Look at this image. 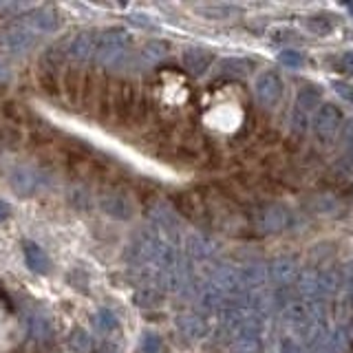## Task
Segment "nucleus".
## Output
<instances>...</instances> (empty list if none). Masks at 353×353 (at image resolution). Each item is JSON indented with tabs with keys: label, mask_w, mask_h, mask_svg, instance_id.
I'll return each mask as SVG.
<instances>
[{
	"label": "nucleus",
	"mask_w": 353,
	"mask_h": 353,
	"mask_svg": "<svg viewBox=\"0 0 353 353\" xmlns=\"http://www.w3.org/2000/svg\"><path fill=\"white\" fill-rule=\"evenodd\" d=\"M82 84H84V75L80 73V69H75V66L66 69L62 86H64L66 97H69L71 104H80V99H82Z\"/></svg>",
	"instance_id": "obj_17"
},
{
	"label": "nucleus",
	"mask_w": 353,
	"mask_h": 353,
	"mask_svg": "<svg viewBox=\"0 0 353 353\" xmlns=\"http://www.w3.org/2000/svg\"><path fill=\"white\" fill-rule=\"evenodd\" d=\"M93 327L99 334H110V331L117 329V316L110 312V309H99L93 316Z\"/></svg>",
	"instance_id": "obj_24"
},
{
	"label": "nucleus",
	"mask_w": 353,
	"mask_h": 353,
	"mask_svg": "<svg viewBox=\"0 0 353 353\" xmlns=\"http://www.w3.org/2000/svg\"><path fill=\"white\" fill-rule=\"evenodd\" d=\"M97 42H99V31H82L69 42L66 55L75 62H88L95 60L97 53Z\"/></svg>",
	"instance_id": "obj_12"
},
{
	"label": "nucleus",
	"mask_w": 353,
	"mask_h": 353,
	"mask_svg": "<svg viewBox=\"0 0 353 353\" xmlns=\"http://www.w3.org/2000/svg\"><path fill=\"white\" fill-rule=\"evenodd\" d=\"M212 252H214L212 243H210L205 236H201V234H192L190 239H188V254H190L192 259H205V256H210Z\"/></svg>",
	"instance_id": "obj_23"
},
{
	"label": "nucleus",
	"mask_w": 353,
	"mask_h": 353,
	"mask_svg": "<svg viewBox=\"0 0 353 353\" xmlns=\"http://www.w3.org/2000/svg\"><path fill=\"white\" fill-rule=\"evenodd\" d=\"M97 353H119V349L115 345H104L102 349H99Z\"/></svg>",
	"instance_id": "obj_36"
},
{
	"label": "nucleus",
	"mask_w": 353,
	"mask_h": 353,
	"mask_svg": "<svg viewBox=\"0 0 353 353\" xmlns=\"http://www.w3.org/2000/svg\"><path fill=\"white\" fill-rule=\"evenodd\" d=\"M176 327L181 329V334L185 338H203L208 334V323L196 314H183L176 320Z\"/></svg>",
	"instance_id": "obj_16"
},
{
	"label": "nucleus",
	"mask_w": 353,
	"mask_h": 353,
	"mask_svg": "<svg viewBox=\"0 0 353 353\" xmlns=\"http://www.w3.org/2000/svg\"><path fill=\"white\" fill-rule=\"evenodd\" d=\"M250 69H252V62L243 58H225L216 62V73L228 75V77H243L250 73Z\"/></svg>",
	"instance_id": "obj_19"
},
{
	"label": "nucleus",
	"mask_w": 353,
	"mask_h": 353,
	"mask_svg": "<svg viewBox=\"0 0 353 353\" xmlns=\"http://www.w3.org/2000/svg\"><path fill=\"white\" fill-rule=\"evenodd\" d=\"M347 196H349V199H353V183L347 188Z\"/></svg>",
	"instance_id": "obj_37"
},
{
	"label": "nucleus",
	"mask_w": 353,
	"mask_h": 353,
	"mask_svg": "<svg viewBox=\"0 0 353 353\" xmlns=\"http://www.w3.org/2000/svg\"><path fill=\"white\" fill-rule=\"evenodd\" d=\"M347 11H349V14H351V18H353V3H351V5H347Z\"/></svg>",
	"instance_id": "obj_38"
},
{
	"label": "nucleus",
	"mask_w": 353,
	"mask_h": 353,
	"mask_svg": "<svg viewBox=\"0 0 353 353\" xmlns=\"http://www.w3.org/2000/svg\"><path fill=\"white\" fill-rule=\"evenodd\" d=\"M69 347L75 353H91L93 351V340L88 336V331L82 327H75L69 336Z\"/></svg>",
	"instance_id": "obj_22"
},
{
	"label": "nucleus",
	"mask_w": 353,
	"mask_h": 353,
	"mask_svg": "<svg viewBox=\"0 0 353 353\" xmlns=\"http://www.w3.org/2000/svg\"><path fill=\"white\" fill-rule=\"evenodd\" d=\"M265 276H268V272H265L261 265H250V268L241 270L243 287H259L265 283Z\"/></svg>",
	"instance_id": "obj_25"
},
{
	"label": "nucleus",
	"mask_w": 353,
	"mask_h": 353,
	"mask_svg": "<svg viewBox=\"0 0 353 353\" xmlns=\"http://www.w3.org/2000/svg\"><path fill=\"white\" fill-rule=\"evenodd\" d=\"M287 320H290V325L301 331V334H312L314 329V323H312V314L307 312L305 305H290V309H287Z\"/></svg>",
	"instance_id": "obj_18"
},
{
	"label": "nucleus",
	"mask_w": 353,
	"mask_h": 353,
	"mask_svg": "<svg viewBox=\"0 0 353 353\" xmlns=\"http://www.w3.org/2000/svg\"><path fill=\"white\" fill-rule=\"evenodd\" d=\"M38 38H40L38 33L20 18L0 29V49L11 51V53H25L36 44Z\"/></svg>",
	"instance_id": "obj_4"
},
{
	"label": "nucleus",
	"mask_w": 353,
	"mask_h": 353,
	"mask_svg": "<svg viewBox=\"0 0 353 353\" xmlns=\"http://www.w3.org/2000/svg\"><path fill=\"white\" fill-rule=\"evenodd\" d=\"M9 216H11V205L5 199H0V221H7Z\"/></svg>",
	"instance_id": "obj_35"
},
{
	"label": "nucleus",
	"mask_w": 353,
	"mask_h": 353,
	"mask_svg": "<svg viewBox=\"0 0 353 353\" xmlns=\"http://www.w3.org/2000/svg\"><path fill=\"white\" fill-rule=\"evenodd\" d=\"M320 102H323V95L316 86H303L298 91L296 104L292 110V128L296 132H305L309 126V119L312 115H316V110L320 108Z\"/></svg>",
	"instance_id": "obj_5"
},
{
	"label": "nucleus",
	"mask_w": 353,
	"mask_h": 353,
	"mask_svg": "<svg viewBox=\"0 0 353 353\" xmlns=\"http://www.w3.org/2000/svg\"><path fill=\"white\" fill-rule=\"evenodd\" d=\"M27 25L38 33V36H49L55 33L62 27V18L60 11L53 7H38V9H29L25 16H20Z\"/></svg>",
	"instance_id": "obj_7"
},
{
	"label": "nucleus",
	"mask_w": 353,
	"mask_h": 353,
	"mask_svg": "<svg viewBox=\"0 0 353 353\" xmlns=\"http://www.w3.org/2000/svg\"><path fill=\"white\" fill-rule=\"evenodd\" d=\"M11 80V69L5 60H0V84H7Z\"/></svg>",
	"instance_id": "obj_34"
},
{
	"label": "nucleus",
	"mask_w": 353,
	"mask_h": 353,
	"mask_svg": "<svg viewBox=\"0 0 353 353\" xmlns=\"http://www.w3.org/2000/svg\"><path fill=\"white\" fill-rule=\"evenodd\" d=\"M22 252H25V261H27L31 272H36V274H47L49 272V268H51L49 256H47V252L38 245V243L25 241V243H22Z\"/></svg>",
	"instance_id": "obj_15"
},
{
	"label": "nucleus",
	"mask_w": 353,
	"mask_h": 353,
	"mask_svg": "<svg viewBox=\"0 0 353 353\" xmlns=\"http://www.w3.org/2000/svg\"><path fill=\"white\" fill-rule=\"evenodd\" d=\"M196 11L199 14H205L210 20H223V18H230L232 14H236L241 9L232 7V5H208V7H199Z\"/></svg>",
	"instance_id": "obj_26"
},
{
	"label": "nucleus",
	"mask_w": 353,
	"mask_h": 353,
	"mask_svg": "<svg viewBox=\"0 0 353 353\" xmlns=\"http://www.w3.org/2000/svg\"><path fill=\"white\" fill-rule=\"evenodd\" d=\"M139 110V93H137V86L132 82H117L113 84V110L110 115L115 117L117 124L126 126L128 121L135 119Z\"/></svg>",
	"instance_id": "obj_3"
},
{
	"label": "nucleus",
	"mask_w": 353,
	"mask_h": 353,
	"mask_svg": "<svg viewBox=\"0 0 353 353\" xmlns=\"http://www.w3.org/2000/svg\"><path fill=\"white\" fill-rule=\"evenodd\" d=\"M340 124H342V113H340V108L334 104H320V108L316 110V115L312 119L316 137L323 139V141L334 137L340 130Z\"/></svg>",
	"instance_id": "obj_9"
},
{
	"label": "nucleus",
	"mask_w": 353,
	"mask_h": 353,
	"mask_svg": "<svg viewBox=\"0 0 353 353\" xmlns=\"http://www.w3.org/2000/svg\"><path fill=\"white\" fill-rule=\"evenodd\" d=\"M99 208L104 210V214L117 221H130L135 214V205L124 192H106L99 199Z\"/></svg>",
	"instance_id": "obj_13"
},
{
	"label": "nucleus",
	"mask_w": 353,
	"mask_h": 353,
	"mask_svg": "<svg viewBox=\"0 0 353 353\" xmlns=\"http://www.w3.org/2000/svg\"><path fill=\"white\" fill-rule=\"evenodd\" d=\"M135 301H137V305H141V307H157V305L161 303V294H159L157 290H152V287H146V290L137 292Z\"/></svg>",
	"instance_id": "obj_28"
},
{
	"label": "nucleus",
	"mask_w": 353,
	"mask_h": 353,
	"mask_svg": "<svg viewBox=\"0 0 353 353\" xmlns=\"http://www.w3.org/2000/svg\"><path fill=\"white\" fill-rule=\"evenodd\" d=\"M340 139L347 143V148L353 146V119H349L347 124H342V128H340Z\"/></svg>",
	"instance_id": "obj_32"
},
{
	"label": "nucleus",
	"mask_w": 353,
	"mask_h": 353,
	"mask_svg": "<svg viewBox=\"0 0 353 353\" xmlns=\"http://www.w3.org/2000/svg\"><path fill=\"white\" fill-rule=\"evenodd\" d=\"M305 29L314 36H329L336 29V18L329 14H316L305 20Z\"/></svg>",
	"instance_id": "obj_20"
},
{
	"label": "nucleus",
	"mask_w": 353,
	"mask_h": 353,
	"mask_svg": "<svg viewBox=\"0 0 353 353\" xmlns=\"http://www.w3.org/2000/svg\"><path fill=\"white\" fill-rule=\"evenodd\" d=\"M283 93H285V84L276 71H263L254 80V97L265 108H274L281 102Z\"/></svg>",
	"instance_id": "obj_6"
},
{
	"label": "nucleus",
	"mask_w": 353,
	"mask_h": 353,
	"mask_svg": "<svg viewBox=\"0 0 353 353\" xmlns=\"http://www.w3.org/2000/svg\"><path fill=\"white\" fill-rule=\"evenodd\" d=\"M338 64H340V69L345 71V73H351L353 75V51H347L345 55H342Z\"/></svg>",
	"instance_id": "obj_33"
},
{
	"label": "nucleus",
	"mask_w": 353,
	"mask_h": 353,
	"mask_svg": "<svg viewBox=\"0 0 353 353\" xmlns=\"http://www.w3.org/2000/svg\"><path fill=\"white\" fill-rule=\"evenodd\" d=\"M287 223H290V214L281 203H263L256 210V225L263 232H281Z\"/></svg>",
	"instance_id": "obj_11"
},
{
	"label": "nucleus",
	"mask_w": 353,
	"mask_h": 353,
	"mask_svg": "<svg viewBox=\"0 0 353 353\" xmlns=\"http://www.w3.org/2000/svg\"><path fill=\"white\" fill-rule=\"evenodd\" d=\"M139 349L141 353H161L163 351V342L157 334H152V331H146V334L141 336L139 340Z\"/></svg>",
	"instance_id": "obj_27"
},
{
	"label": "nucleus",
	"mask_w": 353,
	"mask_h": 353,
	"mask_svg": "<svg viewBox=\"0 0 353 353\" xmlns=\"http://www.w3.org/2000/svg\"><path fill=\"white\" fill-rule=\"evenodd\" d=\"M181 64L183 69L190 73V75H196L201 77L205 75L210 69H212L214 64V53L208 51V49H199V47H190L185 49L183 55H181Z\"/></svg>",
	"instance_id": "obj_14"
},
{
	"label": "nucleus",
	"mask_w": 353,
	"mask_h": 353,
	"mask_svg": "<svg viewBox=\"0 0 353 353\" xmlns=\"http://www.w3.org/2000/svg\"><path fill=\"white\" fill-rule=\"evenodd\" d=\"M11 188L20 194V196H33L53 183V176L42 170V168H33V165H20L9 176Z\"/></svg>",
	"instance_id": "obj_2"
},
{
	"label": "nucleus",
	"mask_w": 353,
	"mask_h": 353,
	"mask_svg": "<svg viewBox=\"0 0 353 353\" xmlns=\"http://www.w3.org/2000/svg\"><path fill=\"white\" fill-rule=\"evenodd\" d=\"M148 216L154 223V228H157L159 232H163L170 241L179 239V214H176V210L157 201L148 208Z\"/></svg>",
	"instance_id": "obj_10"
},
{
	"label": "nucleus",
	"mask_w": 353,
	"mask_h": 353,
	"mask_svg": "<svg viewBox=\"0 0 353 353\" xmlns=\"http://www.w3.org/2000/svg\"><path fill=\"white\" fill-rule=\"evenodd\" d=\"M55 336V327H53V320L40 312V309H31L27 312V338L29 342H33L36 347H44L49 345Z\"/></svg>",
	"instance_id": "obj_8"
},
{
	"label": "nucleus",
	"mask_w": 353,
	"mask_h": 353,
	"mask_svg": "<svg viewBox=\"0 0 353 353\" xmlns=\"http://www.w3.org/2000/svg\"><path fill=\"white\" fill-rule=\"evenodd\" d=\"M336 170H340L342 174H351L353 172V146H349L347 152L342 154V159L338 161Z\"/></svg>",
	"instance_id": "obj_30"
},
{
	"label": "nucleus",
	"mask_w": 353,
	"mask_h": 353,
	"mask_svg": "<svg viewBox=\"0 0 353 353\" xmlns=\"http://www.w3.org/2000/svg\"><path fill=\"white\" fill-rule=\"evenodd\" d=\"M128 44H130V36L126 29L115 27V29L99 31L95 62L102 66H115L128 53Z\"/></svg>",
	"instance_id": "obj_1"
},
{
	"label": "nucleus",
	"mask_w": 353,
	"mask_h": 353,
	"mask_svg": "<svg viewBox=\"0 0 353 353\" xmlns=\"http://www.w3.org/2000/svg\"><path fill=\"white\" fill-rule=\"evenodd\" d=\"M270 274L276 283L281 285H287L296 279V265L292 259H276L272 265H270Z\"/></svg>",
	"instance_id": "obj_21"
},
{
	"label": "nucleus",
	"mask_w": 353,
	"mask_h": 353,
	"mask_svg": "<svg viewBox=\"0 0 353 353\" xmlns=\"http://www.w3.org/2000/svg\"><path fill=\"white\" fill-rule=\"evenodd\" d=\"M279 60H281L283 66H287V69H301V66L305 64L303 55L298 53V51H292V49H285V51L279 55Z\"/></svg>",
	"instance_id": "obj_29"
},
{
	"label": "nucleus",
	"mask_w": 353,
	"mask_h": 353,
	"mask_svg": "<svg viewBox=\"0 0 353 353\" xmlns=\"http://www.w3.org/2000/svg\"><path fill=\"white\" fill-rule=\"evenodd\" d=\"M281 353H303V347H301V342L294 340V338H283L281 340Z\"/></svg>",
	"instance_id": "obj_31"
}]
</instances>
